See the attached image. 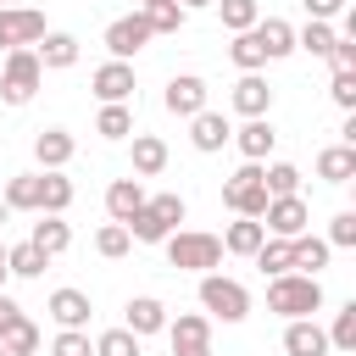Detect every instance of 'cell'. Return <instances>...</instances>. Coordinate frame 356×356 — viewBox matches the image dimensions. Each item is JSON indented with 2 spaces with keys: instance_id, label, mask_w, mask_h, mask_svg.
<instances>
[{
  "instance_id": "6da1fadb",
  "label": "cell",
  "mask_w": 356,
  "mask_h": 356,
  "mask_svg": "<svg viewBox=\"0 0 356 356\" xmlns=\"http://www.w3.org/2000/svg\"><path fill=\"white\" fill-rule=\"evenodd\" d=\"M161 245H167V267H178V273H217V267H222V239H217V234L178 228V234H167Z\"/></svg>"
},
{
  "instance_id": "7a4b0ae2",
  "label": "cell",
  "mask_w": 356,
  "mask_h": 356,
  "mask_svg": "<svg viewBox=\"0 0 356 356\" xmlns=\"http://www.w3.org/2000/svg\"><path fill=\"white\" fill-rule=\"evenodd\" d=\"M267 312H278L284 323H295V317H317V312H323V284L306 278V273H284V278L267 284Z\"/></svg>"
},
{
  "instance_id": "3957f363",
  "label": "cell",
  "mask_w": 356,
  "mask_h": 356,
  "mask_svg": "<svg viewBox=\"0 0 356 356\" xmlns=\"http://www.w3.org/2000/svg\"><path fill=\"white\" fill-rule=\"evenodd\" d=\"M200 312L211 323H245L250 317V289L228 273H200Z\"/></svg>"
},
{
  "instance_id": "277c9868",
  "label": "cell",
  "mask_w": 356,
  "mask_h": 356,
  "mask_svg": "<svg viewBox=\"0 0 356 356\" xmlns=\"http://www.w3.org/2000/svg\"><path fill=\"white\" fill-rule=\"evenodd\" d=\"M44 83V67L33 50H6V67H0V100L6 106H28Z\"/></svg>"
},
{
  "instance_id": "5b68a950",
  "label": "cell",
  "mask_w": 356,
  "mask_h": 356,
  "mask_svg": "<svg viewBox=\"0 0 356 356\" xmlns=\"http://www.w3.org/2000/svg\"><path fill=\"white\" fill-rule=\"evenodd\" d=\"M267 200H273V195L261 189V167H256V161H245V167H239V172L222 184V206H228L234 217H256V222H261Z\"/></svg>"
},
{
  "instance_id": "8992f818",
  "label": "cell",
  "mask_w": 356,
  "mask_h": 356,
  "mask_svg": "<svg viewBox=\"0 0 356 356\" xmlns=\"http://www.w3.org/2000/svg\"><path fill=\"white\" fill-rule=\"evenodd\" d=\"M261 228H267V239H295V234L312 228V206H306L300 195H278V200H267Z\"/></svg>"
},
{
  "instance_id": "52a82bcc",
  "label": "cell",
  "mask_w": 356,
  "mask_h": 356,
  "mask_svg": "<svg viewBox=\"0 0 356 356\" xmlns=\"http://www.w3.org/2000/svg\"><path fill=\"white\" fill-rule=\"evenodd\" d=\"M44 33H50L44 28V11H33V6H6L0 11V44L6 50H33Z\"/></svg>"
},
{
  "instance_id": "ba28073f",
  "label": "cell",
  "mask_w": 356,
  "mask_h": 356,
  "mask_svg": "<svg viewBox=\"0 0 356 356\" xmlns=\"http://www.w3.org/2000/svg\"><path fill=\"white\" fill-rule=\"evenodd\" d=\"M167 339H172V356H211V317L178 312V317H167Z\"/></svg>"
},
{
  "instance_id": "9c48e42d",
  "label": "cell",
  "mask_w": 356,
  "mask_h": 356,
  "mask_svg": "<svg viewBox=\"0 0 356 356\" xmlns=\"http://www.w3.org/2000/svg\"><path fill=\"white\" fill-rule=\"evenodd\" d=\"M150 39H156V33H150L145 11H128V17L106 22V50H111V61H134V56H139Z\"/></svg>"
},
{
  "instance_id": "30bf717a",
  "label": "cell",
  "mask_w": 356,
  "mask_h": 356,
  "mask_svg": "<svg viewBox=\"0 0 356 356\" xmlns=\"http://www.w3.org/2000/svg\"><path fill=\"white\" fill-rule=\"evenodd\" d=\"M89 89H95V100L100 106H128L134 100V61H106V67H95L89 72Z\"/></svg>"
},
{
  "instance_id": "8fae6325",
  "label": "cell",
  "mask_w": 356,
  "mask_h": 356,
  "mask_svg": "<svg viewBox=\"0 0 356 356\" xmlns=\"http://www.w3.org/2000/svg\"><path fill=\"white\" fill-rule=\"evenodd\" d=\"M161 100H167L172 117L189 122V117L206 111V78H200V72H178V78H167V95H161Z\"/></svg>"
},
{
  "instance_id": "7c38bea8",
  "label": "cell",
  "mask_w": 356,
  "mask_h": 356,
  "mask_svg": "<svg viewBox=\"0 0 356 356\" xmlns=\"http://www.w3.org/2000/svg\"><path fill=\"white\" fill-rule=\"evenodd\" d=\"M228 100H234V111H239L245 122H250V117H267V111H273V83H267L261 72H239V83H234Z\"/></svg>"
},
{
  "instance_id": "4fadbf2b",
  "label": "cell",
  "mask_w": 356,
  "mask_h": 356,
  "mask_svg": "<svg viewBox=\"0 0 356 356\" xmlns=\"http://www.w3.org/2000/svg\"><path fill=\"white\" fill-rule=\"evenodd\" d=\"M228 139L239 145V156H245V161H256V167H261V161L273 156V145H278V128H273L267 117H250V122H245V128H234Z\"/></svg>"
},
{
  "instance_id": "5bb4252c",
  "label": "cell",
  "mask_w": 356,
  "mask_h": 356,
  "mask_svg": "<svg viewBox=\"0 0 356 356\" xmlns=\"http://www.w3.org/2000/svg\"><path fill=\"white\" fill-rule=\"evenodd\" d=\"M44 312L56 317V328H89V317H95V306H89L83 289H50Z\"/></svg>"
},
{
  "instance_id": "9a60e30c",
  "label": "cell",
  "mask_w": 356,
  "mask_h": 356,
  "mask_svg": "<svg viewBox=\"0 0 356 356\" xmlns=\"http://www.w3.org/2000/svg\"><path fill=\"white\" fill-rule=\"evenodd\" d=\"M122 328H128L134 339H145V334H167V306H161L156 295H134L128 312H122Z\"/></svg>"
},
{
  "instance_id": "2e32d148",
  "label": "cell",
  "mask_w": 356,
  "mask_h": 356,
  "mask_svg": "<svg viewBox=\"0 0 356 356\" xmlns=\"http://www.w3.org/2000/svg\"><path fill=\"white\" fill-rule=\"evenodd\" d=\"M284 356H328V334L317 317H295L284 323Z\"/></svg>"
},
{
  "instance_id": "e0dca14e",
  "label": "cell",
  "mask_w": 356,
  "mask_h": 356,
  "mask_svg": "<svg viewBox=\"0 0 356 356\" xmlns=\"http://www.w3.org/2000/svg\"><path fill=\"white\" fill-rule=\"evenodd\" d=\"M72 150H78V139H72L67 128H39V134H33V156H39L44 172H61V167L72 161Z\"/></svg>"
},
{
  "instance_id": "ac0fdd59",
  "label": "cell",
  "mask_w": 356,
  "mask_h": 356,
  "mask_svg": "<svg viewBox=\"0 0 356 356\" xmlns=\"http://www.w3.org/2000/svg\"><path fill=\"white\" fill-rule=\"evenodd\" d=\"M145 200H150V195H145L139 178H111V184H106V217H111V222H128Z\"/></svg>"
},
{
  "instance_id": "d6986e66",
  "label": "cell",
  "mask_w": 356,
  "mask_h": 356,
  "mask_svg": "<svg viewBox=\"0 0 356 356\" xmlns=\"http://www.w3.org/2000/svg\"><path fill=\"white\" fill-rule=\"evenodd\" d=\"M0 350H6V356H33V350H39V328H33V317H28L22 306L0 323Z\"/></svg>"
},
{
  "instance_id": "ffe728a7",
  "label": "cell",
  "mask_w": 356,
  "mask_h": 356,
  "mask_svg": "<svg viewBox=\"0 0 356 356\" xmlns=\"http://www.w3.org/2000/svg\"><path fill=\"white\" fill-rule=\"evenodd\" d=\"M228 117L222 111H200V117H189V145L200 150V156H211V150H222L228 145Z\"/></svg>"
},
{
  "instance_id": "44dd1931",
  "label": "cell",
  "mask_w": 356,
  "mask_h": 356,
  "mask_svg": "<svg viewBox=\"0 0 356 356\" xmlns=\"http://www.w3.org/2000/svg\"><path fill=\"white\" fill-rule=\"evenodd\" d=\"M328 256H334V250H328V239H317V234H295V239H289V267L306 273V278H317V273L328 267Z\"/></svg>"
},
{
  "instance_id": "7402d4cb",
  "label": "cell",
  "mask_w": 356,
  "mask_h": 356,
  "mask_svg": "<svg viewBox=\"0 0 356 356\" xmlns=\"http://www.w3.org/2000/svg\"><path fill=\"white\" fill-rule=\"evenodd\" d=\"M250 33H256V44L267 50V61H284V56L295 50V28H289L284 17H261V22L250 28Z\"/></svg>"
},
{
  "instance_id": "603a6c76",
  "label": "cell",
  "mask_w": 356,
  "mask_h": 356,
  "mask_svg": "<svg viewBox=\"0 0 356 356\" xmlns=\"http://www.w3.org/2000/svg\"><path fill=\"white\" fill-rule=\"evenodd\" d=\"M33 56H39L44 72H67V67L78 61V39H72V33H44V39L33 44Z\"/></svg>"
},
{
  "instance_id": "cb8c5ba5",
  "label": "cell",
  "mask_w": 356,
  "mask_h": 356,
  "mask_svg": "<svg viewBox=\"0 0 356 356\" xmlns=\"http://www.w3.org/2000/svg\"><path fill=\"white\" fill-rule=\"evenodd\" d=\"M67 206H72V178L39 172V217H67Z\"/></svg>"
},
{
  "instance_id": "d4e9b609",
  "label": "cell",
  "mask_w": 356,
  "mask_h": 356,
  "mask_svg": "<svg viewBox=\"0 0 356 356\" xmlns=\"http://www.w3.org/2000/svg\"><path fill=\"white\" fill-rule=\"evenodd\" d=\"M167 167V139H156V134H134V178L145 184V178H156Z\"/></svg>"
},
{
  "instance_id": "484cf974",
  "label": "cell",
  "mask_w": 356,
  "mask_h": 356,
  "mask_svg": "<svg viewBox=\"0 0 356 356\" xmlns=\"http://www.w3.org/2000/svg\"><path fill=\"white\" fill-rule=\"evenodd\" d=\"M317 178H323V184H350V178H356V150H350V145L317 150Z\"/></svg>"
},
{
  "instance_id": "4316f807",
  "label": "cell",
  "mask_w": 356,
  "mask_h": 356,
  "mask_svg": "<svg viewBox=\"0 0 356 356\" xmlns=\"http://www.w3.org/2000/svg\"><path fill=\"white\" fill-rule=\"evenodd\" d=\"M28 245H33L39 256H61V250L72 245V228H67L61 217H39V222H33V234H28Z\"/></svg>"
},
{
  "instance_id": "83f0119b",
  "label": "cell",
  "mask_w": 356,
  "mask_h": 356,
  "mask_svg": "<svg viewBox=\"0 0 356 356\" xmlns=\"http://www.w3.org/2000/svg\"><path fill=\"white\" fill-rule=\"evenodd\" d=\"M261 239H267V228H261L256 217H239V222H228L222 250H228V256H256V250H261Z\"/></svg>"
},
{
  "instance_id": "f1b7e54d",
  "label": "cell",
  "mask_w": 356,
  "mask_h": 356,
  "mask_svg": "<svg viewBox=\"0 0 356 356\" xmlns=\"http://www.w3.org/2000/svg\"><path fill=\"white\" fill-rule=\"evenodd\" d=\"M334 44H339L334 22H306V28H295V50H306V56H317V61H328Z\"/></svg>"
},
{
  "instance_id": "f546056e",
  "label": "cell",
  "mask_w": 356,
  "mask_h": 356,
  "mask_svg": "<svg viewBox=\"0 0 356 356\" xmlns=\"http://www.w3.org/2000/svg\"><path fill=\"white\" fill-rule=\"evenodd\" d=\"M0 200H6V211H39V172H17V178H6Z\"/></svg>"
},
{
  "instance_id": "4dcf8cb0",
  "label": "cell",
  "mask_w": 356,
  "mask_h": 356,
  "mask_svg": "<svg viewBox=\"0 0 356 356\" xmlns=\"http://www.w3.org/2000/svg\"><path fill=\"white\" fill-rule=\"evenodd\" d=\"M122 228H128V239H134V245H161V239L172 234V228H167V222H161V217L150 211V200H145V206H139V211H134V217H128Z\"/></svg>"
},
{
  "instance_id": "1f68e13d",
  "label": "cell",
  "mask_w": 356,
  "mask_h": 356,
  "mask_svg": "<svg viewBox=\"0 0 356 356\" xmlns=\"http://www.w3.org/2000/svg\"><path fill=\"white\" fill-rule=\"evenodd\" d=\"M261 189L278 200V195H300V167L295 161H267L261 167Z\"/></svg>"
},
{
  "instance_id": "d6a6232c",
  "label": "cell",
  "mask_w": 356,
  "mask_h": 356,
  "mask_svg": "<svg viewBox=\"0 0 356 356\" xmlns=\"http://www.w3.org/2000/svg\"><path fill=\"white\" fill-rule=\"evenodd\" d=\"M44 267H50V256H39L28 239H22V245H6V273H11V278H39Z\"/></svg>"
},
{
  "instance_id": "836d02e7",
  "label": "cell",
  "mask_w": 356,
  "mask_h": 356,
  "mask_svg": "<svg viewBox=\"0 0 356 356\" xmlns=\"http://www.w3.org/2000/svg\"><path fill=\"white\" fill-rule=\"evenodd\" d=\"M211 6H217V17H222L228 33H245V28L261 22V6H256V0H211Z\"/></svg>"
},
{
  "instance_id": "e575fe53",
  "label": "cell",
  "mask_w": 356,
  "mask_h": 356,
  "mask_svg": "<svg viewBox=\"0 0 356 356\" xmlns=\"http://www.w3.org/2000/svg\"><path fill=\"white\" fill-rule=\"evenodd\" d=\"M228 61L239 67V72H261L267 67V50L256 44V33L245 28V33H234V44H228Z\"/></svg>"
},
{
  "instance_id": "d590c367",
  "label": "cell",
  "mask_w": 356,
  "mask_h": 356,
  "mask_svg": "<svg viewBox=\"0 0 356 356\" xmlns=\"http://www.w3.org/2000/svg\"><path fill=\"white\" fill-rule=\"evenodd\" d=\"M323 334H328V350H356V300H345Z\"/></svg>"
},
{
  "instance_id": "8d00e7d4",
  "label": "cell",
  "mask_w": 356,
  "mask_h": 356,
  "mask_svg": "<svg viewBox=\"0 0 356 356\" xmlns=\"http://www.w3.org/2000/svg\"><path fill=\"white\" fill-rule=\"evenodd\" d=\"M145 22H150V33L161 39V33H184V22H189V11H184L178 0H161V6H150V11H145Z\"/></svg>"
},
{
  "instance_id": "74e56055",
  "label": "cell",
  "mask_w": 356,
  "mask_h": 356,
  "mask_svg": "<svg viewBox=\"0 0 356 356\" xmlns=\"http://www.w3.org/2000/svg\"><path fill=\"white\" fill-rule=\"evenodd\" d=\"M95 134H100V139H134V111H128V106H100Z\"/></svg>"
},
{
  "instance_id": "f35d334b",
  "label": "cell",
  "mask_w": 356,
  "mask_h": 356,
  "mask_svg": "<svg viewBox=\"0 0 356 356\" xmlns=\"http://www.w3.org/2000/svg\"><path fill=\"white\" fill-rule=\"evenodd\" d=\"M250 261H256L267 278H284V273H295V267H289V239H261V250H256Z\"/></svg>"
},
{
  "instance_id": "ab89813d",
  "label": "cell",
  "mask_w": 356,
  "mask_h": 356,
  "mask_svg": "<svg viewBox=\"0 0 356 356\" xmlns=\"http://www.w3.org/2000/svg\"><path fill=\"white\" fill-rule=\"evenodd\" d=\"M95 250H100L106 261H122V256L134 250V239H128V228H122V222H106V228L95 234Z\"/></svg>"
},
{
  "instance_id": "60d3db41",
  "label": "cell",
  "mask_w": 356,
  "mask_h": 356,
  "mask_svg": "<svg viewBox=\"0 0 356 356\" xmlns=\"http://www.w3.org/2000/svg\"><path fill=\"white\" fill-rule=\"evenodd\" d=\"M95 356H139V339H134L128 328H106V334L95 339Z\"/></svg>"
},
{
  "instance_id": "b9f144b4",
  "label": "cell",
  "mask_w": 356,
  "mask_h": 356,
  "mask_svg": "<svg viewBox=\"0 0 356 356\" xmlns=\"http://www.w3.org/2000/svg\"><path fill=\"white\" fill-rule=\"evenodd\" d=\"M328 100H334L339 111H356V72H339V67H334V78H328Z\"/></svg>"
},
{
  "instance_id": "7bdbcfd3",
  "label": "cell",
  "mask_w": 356,
  "mask_h": 356,
  "mask_svg": "<svg viewBox=\"0 0 356 356\" xmlns=\"http://www.w3.org/2000/svg\"><path fill=\"white\" fill-rule=\"evenodd\" d=\"M328 250H356V211H339L328 222Z\"/></svg>"
},
{
  "instance_id": "ee69618b",
  "label": "cell",
  "mask_w": 356,
  "mask_h": 356,
  "mask_svg": "<svg viewBox=\"0 0 356 356\" xmlns=\"http://www.w3.org/2000/svg\"><path fill=\"white\" fill-rule=\"evenodd\" d=\"M50 356H95V345H89V334H83V328H61V334H56V345H50Z\"/></svg>"
},
{
  "instance_id": "f6af8a7d",
  "label": "cell",
  "mask_w": 356,
  "mask_h": 356,
  "mask_svg": "<svg viewBox=\"0 0 356 356\" xmlns=\"http://www.w3.org/2000/svg\"><path fill=\"white\" fill-rule=\"evenodd\" d=\"M300 6H306V22H334L350 11V0H300Z\"/></svg>"
},
{
  "instance_id": "bcb514c9",
  "label": "cell",
  "mask_w": 356,
  "mask_h": 356,
  "mask_svg": "<svg viewBox=\"0 0 356 356\" xmlns=\"http://www.w3.org/2000/svg\"><path fill=\"white\" fill-rule=\"evenodd\" d=\"M11 312H17V300H11V295H0V323H6Z\"/></svg>"
},
{
  "instance_id": "7dc6e473",
  "label": "cell",
  "mask_w": 356,
  "mask_h": 356,
  "mask_svg": "<svg viewBox=\"0 0 356 356\" xmlns=\"http://www.w3.org/2000/svg\"><path fill=\"white\" fill-rule=\"evenodd\" d=\"M178 6H184V11H206L211 0H178Z\"/></svg>"
},
{
  "instance_id": "c3c4849f",
  "label": "cell",
  "mask_w": 356,
  "mask_h": 356,
  "mask_svg": "<svg viewBox=\"0 0 356 356\" xmlns=\"http://www.w3.org/2000/svg\"><path fill=\"white\" fill-rule=\"evenodd\" d=\"M6 278H11V273H6V245H0V289H6Z\"/></svg>"
},
{
  "instance_id": "681fc988",
  "label": "cell",
  "mask_w": 356,
  "mask_h": 356,
  "mask_svg": "<svg viewBox=\"0 0 356 356\" xmlns=\"http://www.w3.org/2000/svg\"><path fill=\"white\" fill-rule=\"evenodd\" d=\"M150 6H161V0H134V11H150Z\"/></svg>"
},
{
  "instance_id": "f907efd6",
  "label": "cell",
  "mask_w": 356,
  "mask_h": 356,
  "mask_svg": "<svg viewBox=\"0 0 356 356\" xmlns=\"http://www.w3.org/2000/svg\"><path fill=\"white\" fill-rule=\"evenodd\" d=\"M6 217H11V211H6V200H0V222H6Z\"/></svg>"
},
{
  "instance_id": "816d5d0a",
  "label": "cell",
  "mask_w": 356,
  "mask_h": 356,
  "mask_svg": "<svg viewBox=\"0 0 356 356\" xmlns=\"http://www.w3.org/2000/svg\"><path fill=\"white\" fill-rule=\"evenodd\" d=\"M6 6H22V0H0V11H6Z\"/></svg>"
},
{
  "instance_id": "f5cc1de1",
  "label": "cell",
  "mask_w": 356,
  "mask_h": 356,
  "mask_svg": "<svg viewBox=\"0 0 356 356\" xmlns=\"http://www.w3.org/2000/svg\"><path fill=\"white\" fill-rule=\"evenodd\" d=\"M0 356H6V350H0Z\"/></svg>"
}]
</instances>
